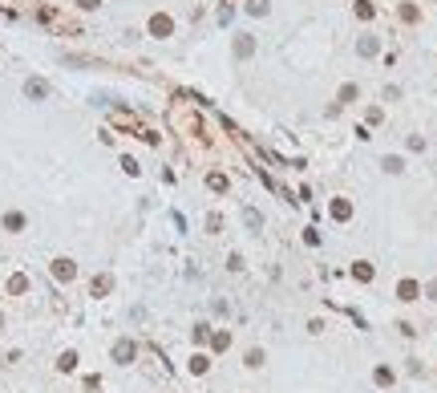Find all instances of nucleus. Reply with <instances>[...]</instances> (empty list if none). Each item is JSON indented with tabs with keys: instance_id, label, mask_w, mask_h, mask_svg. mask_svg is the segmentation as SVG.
<instances>
[{
	"instance_id": "f03ea898",
	"label": "nucleus",
	"mask_w": 437,
	"mask_h": 393,
	"mask_svg": "<svg viewBox=\"0 0 437 393\" xmlns=\"http://www.w3.org/2000/svg\"><path fill=\"white\" fill-rule=\"evenodd\" d=\"M433 300H437V284H433Z\"/></svg>"
},
{
	"instance_id": "f257e3e1",
	"label": "nucleus",
	"mask_w": 437,
	"mask_h": 393,
	"mask_svg": "<svg viewBox=\"0 0 437 393\" xmlns=\"http://www.w3.org/2000/svg\"><path fill=\"white\" fill-rule=\"evenodd\" d=\"M413 296H417V284L405 280V284H401V300H413Z\"/></svg>"
}]
</instances>
